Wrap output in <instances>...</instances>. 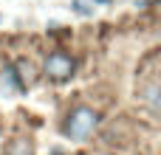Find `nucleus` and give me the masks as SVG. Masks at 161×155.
<instances>
[{
	"label": "nucleus",
	"instance_id": "obj_1",
	"mask_svg": "<svg viewBox=\"0 0 161 155\" xmlns=\"http://www.w3.org/2000/svg\"><path fill=\"white\" fill-rule=\"evenodd\" d=\"M99 124V116L91 110V107H76L71 116H68V124H65V136L74 138V141H82L93 133V127Z\"/></svg>",
	"mask_w": 161,
	"mask_h": 155
},
{
	"label": "nucleus",
	"instance_id": "obj_2",
	"mask_svg": "<svg viewBox=\"0 0 161 155\" xmlns=\"http://www.w3.org/2000/svg\"><path fill=\"white\" fill-rule=\"evenodd\" d=\"M45 73H48L51 79H68V76L74 73V59H71L68 54L57 51V54H51V56L45 59Z\"/></svg>",
	"mask_w": 161,
	"mask_h": 155
},
{
	"label": "nucleus",
	"instance_id": "obj_3",
	"mask_svg": "<svg viewBox=\"0 0 161 155\" xmlns=\"http://www.w3.org/2000/svg\"><path fill=\"white\" fill-rule=\"evenodd\" d=\"M14 88H17V73H14L11 68H6V71L0 73V90H3V93H11Z\"/></svg>",
	"mask_w": 161,
	"mask_h": 155
},
{
	"label": "nucleus",
	"instance_id": "obj_4",
	"mask_svg": "<svg viewBox=\"0 0 161 155\" xmlns=\"http://www.w3.org/2000/svg\"><path fill=\"white\" fill-rule=\"evenodd\" d=\"M8 155H34V150H31V144H25V141H11Z\"/></svg>",
	"mask_w": 161,
	"mask_h": 155
},
{
	"label": "nucleus",
	"instance_id": "obj_5",
	"mask_svg": "<svg viewBox=\"0 0 161 155\" xmlns=\"http://www.w3.org/2000/svg\"><path fill=\"white\" fill-rule=\"evenodd\" d=\"M74 8H76L79 14H91V8L85 6V0H74Z\"/></svg>",
	"mask_w": 161,
	"mask_h": 155
},
{
	"label": "nucleus",
	"instance_id": "obj_6",
	"mask_svg": "<svg viewBox=\"0 0 161 155\" xmlns=\"http://www.w3.org/2000/svg\"><path fill=\"white\" fill-rule=\"evenodd\" d=\"M54 155H62V152H54Z\"/></svg>",
	"mask_w": 161,
	"mask_h": 155
}]
</instances>
